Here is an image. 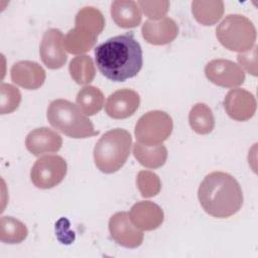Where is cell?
I'll return each instance as SVG.
<instances>
[{"mask_svg": "<svg viewBox=\"0 0 258 258\" xmlns=\"http://www.w3.org/2000/svg\"><path fill=\"white\" fill-rule=\"evenodd\" d=\"M100 73L110 81L124 82L134 78L143 64L142 48L132 32L111 37L95 48Z\"/></svg>", "mask_w": 258, "mask_h": 258, "instance_id": "1", "label": "cell"}, {"mask_svg": "<svg viewBox=\"0 0 258 258\" xmlns=\"http://www.w3.org/2000/svg\"><path fill=\"white\" fill-rule=\"evenodd\" d=\"M199 201L207 214L215 218H228L243 205V192L237 179L223 171L206 175L198 190Z\"/></svg>", "mask_w": 258, "mask_h": 258, "instance_id": "2", "label": "cell"}, {"mask_svg": "<svg viewBox=\"0 0 258 258\" xmlns=\"http://www.w3.org/2000/svg\"><path fill=\"white\" fill-rule=\"evenodd\" d=\"M49 124L72 138H88L98 134L92 121L71 101L56 99L50 102L46 113Z\"/></svg>", "mask_w": 258, "mask_h": 258, "instance_id": "3", "label": "cell"}, {"mask_svg": "<svg viewBox=\"0 0 258 258\" xmlns=\"http://www.w3.org/2000/svg\"><path fill=\"white\" fill-rule=\"evenodd\" d=\"M132 137L121 128L107 131L94 147V161L98 169L104 173H113L119 170L130 155Z\"/></svg>", "mask_w": 258, "mask_h": 258, "instance_id": "4", "label": "cell"}, {"mask_svg": "<svg viewBox=\"0 0 258 258\" xmlns=\"http://www.w3.org/2000/svg\"><path fill=\"white\" fill-rule=\"evenodd\" d=\"M220 43L232 51L250 50L256 41V28L252 21L241 14H229L216 28Z\"/></svg>", "mask_w": 258, "mask_h": 258, "instance_id": "5", "label": "cell"}, {"mask_svg": "<svg viewBox=\"0 0 258 258\" xmlns=\"http://www.w3.org/2000/svg\"><path fill=\"white\" fill-rule=\"evenodd\" d=\"M173 123L171 117L159 110L142 115L135 125V137L140 144L155 146L162 144L171 134Z\"/></svg>", "mask_w": 258, "mask_h": 258, "instance_id": "6", "label": "cell"}, {"mask_svg": "<svg viewBox=\"0 0 258 258\" xmlns=\"http://www.w3.org/2000/svg\"><path fill=\"white\" fill-rule=\"evenodd\" d=\"M67 161L59 155H45L38 158L30 171L32 183L42 189L54 187L67 174Z\"/></svg>", "mask_w": 258, "mask_h": 258, "instance_id": "7", "label": "cell"}, {"mask_svg": "<svg viewBox=\"0 0 258 258\" xmlns=\"http://www.w3.org/2000/svg\"><path fill=\"white\" fill-rule=\"evenodd\" d=\"M206 77L213 84L224 88H235L245 81L242 68L232 60L218 58L209 61L205 68Z\"/></svg>", "mask_w": 258, "mask_h": 258, "instance_id": "8", "label": "cell"}, {"mask_svg": "<svg viewBox=\"0 0 258 258\" xmlns=\"http://www.w3.org/2000/svg\"><path fill=\"white\" fill-rule=\"evenodd\" d=\"M63 34L57 28H49L42 36L39 54L41 61L50 70H57L63 67L68 59L63 45Z\"/></svg>", "mask_w": 258, "mask_h": 258, "instance_id": "9", "label": "cell"}, {"mask_svg": "<svg viewBox=\"0 0 258 258\" xmlns=\"http://www.w3.org/2000/svg\"><path fill=\"white\" fill-rule=\"evenodd\" d=\"M109 232L112 239L126 248H137L142 244L144 235L136 228L126 212L114 214L109 220Z\"/></svg>", "mask_w": 258, "mask_h": 258, "instance_id": "10", "label": "cell"}, {"mask_svg": "<svg viewBox=\"0 0 258 258\" xmlns=\"http://www.w3.org/2000/svg\"><path fill=\"white\" fill-rule=\"evenodd\" d=\"M224 107L232 119L246 121L254 116L257 105L250 92L244 89H232L225 97Z\"/></svg>", "mask_w": 258, "mask_h": 258, "instance_id": "11", "label": "cell"}, {"mask_svg": "<svg viewBox=\"0 0 258 258\" xmlns=\"http://www.w3.org/2000/svg\"><path fill=\"white\" fill-rule=\"evenodd\" d=\"M140 105V97L131 89H121L111 94L105 104L107 115L113 119H125L132 116Z\"/></svg>", "mask_w": 258, "mask_h": 258, "instance_id": "12", "label": "cell"}, {"mask_svg": "<svg viewBox=\"0 0 258 258\" xmlns=\"http://www.w3.org/2000/svg\"><path fill=\"white\" fill-rule=\"evenodd\" d=\"M61 145L62 138L60 135L47 127L33 129L25 138V146L34 156L57 152Z\"/></svg>", "mask_w": 258, "mask_h": 258, "instance_id": "13", "label": "cell"}, {"mask_svg": "<svg viewBox=\"0 0 258 258\" xmlns=\"http://www.w3.org/2000/svg\"><path fill=\"white\" fill-rule=\"evenodd\" d=\"M11 80L14 84L26 90H36L45 81V71L35 61L20 60L15 62L10 71Z\"/></svg>", "mask_w": 258, "mask_h": 258, "instance_id": "14", "label": "cell"}, {"mask_svg": "<svg viewBox=\"0 0 258 258\" xmlns=\"http://www.w3.org/2000/svg\"><path fill=\"white\" fill-rule=\"evenodd\" d=\"M129 217L132 224L142 231L157 229L164 219L161 208L149 201H141L133 205L130 209Z\"/></svg>", "mask_w": 258, "mask_h": 258, "instance_id": "15", "label": "cell"}, {"mask_svg": "<svg viewBox=\"0 0 258 258\" xmlns=\"http://www.w3.org/2000/svg\"><path fill=\"white\" fill-rule=\"evenodd\" d=\"M143 38L153 45H163L171 42L178 34L175 21L169 17L158 20H147L141 28Z\"/></svg>", "mask_w": 258, "mask_h": 258, "instance_id": "16", "label": "cell"}, {"mask_svg": "<svg viewBox=\"0 0 258 258\" xmlns=\"http://www.w3.org/2000/svg\"><path fill=\"white\" fill-rule=\"evenodd\" d=\"M111 16L122 28H133L140 24L142 15L138 4L132 0H116L111 4Z\"/></svg>", "mask_w": 258, "mask_h": 258, "instance_id": "17", "label": "cell"}, {"mask_svg": "<svg viewBox=\"0 0 258 258\" xmlns=\"http://www.w3.org/2000/svg\"><path fill=\"white\" fill-rule=\"evenodd\" d=\"M98 35L84 28L75 26L63 38L66 50L70 53L79 54L89 51L97 42Z\"/></svg>", "mask_w": 258, "mask_h": 258, "instance_id": "18", "label": "cell"}, {"mask_svg": "<svg viewBox=\"0 0 258 258\" xmlns=\"http://www.w3.org/2000/svg\"><path fill=\"white\" fill-rule=\"evenodd\" d=\"M134 157L141 165L147 168H158L167 159V149L163 144L155 146H145L136 142L133 145Z\"/></svg>", "mask_w": 258, "mask_h": 258, "instance_id": "19", "label": "cell"}, {"mask_svg": "<svg viewBox=\"0 0 258 258\" xmlns=\"http://www.w3.org/2000/svg\"><path fill=\"white\" fill-rule=\"evenodd\" d=\"M191 12L194 17L203 25H214L223 16L224 3L222 1H192Z\"/></svg>", "mask_w": 258, "mask_h": 258, "instance_id": "20", "label": "cell"}, {"mask_svg": "<svg viewBox=\"0 0 258 258\" xmlns=\"http://www.w3.org/2000/svg\"><path fill=\"white\" fill-rule=\"evenodd\" d=\"M188 123L198 134L211 133L215 127V118L211 108L204 103L194 105L188 114Z\"/></svg>", "mask_w": 258, "mask_h": 258, "instance_id": "21", "label": "cell"}, {"mask_svg": "<svg viewBox=\"0 0 258 258\" xmlns=\"http://www.w3.org/2000/svg\"><path fill=\"white\" fill-rule=\"evenodd\" d=\"M76 101L77 105L87 116H92L103 108L104 95L94 86H85L79 91Z\"/></svg>", "mask_w": 258, "mask_h": 258, "instance_id": "22", "label": "cell"}, {"mask_svg": "<svg viewBox=\"0 0 258 258\" xmlns=\"http://www.w3.org/2000/svg\"><path fill=\"white\" fill-rule=\"evenodd\" d=\"M69 71L73 80L79 85L90 84L96 75L93 59L86 54L75 56L70 62Z\"/></svg>", "mask_w": 258, "mask_h": 258, "instance_id": "23", "label": "cell"}, {"mask_svg": "<svg viewBox=\"0 0 258 258\" xmlns=\"http://www.w3.org/2000/svg\"><path fill=\"white\" fill-rule=\"evenodd\" d=\"M28 230L26 226L13 217L0 219V240L7 244H18L26 239Z\"/></svg>", "mask_w": 258, "mask_h": 258, "instance_id": "24", "label": "cell"}, {"mask_svg": "<svg viewBox=\"0 0 258 258\" xmlns=\"http://www.w3.org/2000/svg\"><path fill=\"white\" fill-rule=\"evenodd\" d=\"M75 26L89 30L96 35H99L105 26L103 14L95 7L89 6L82 8L75 19Z\"/></svg>", "mask_w": 258, "mask_h": 258, "instance_id": "25", "label": "cell"}, {"mask_svg": "<svg viewBox=\"0 0 258 258\" xmlns=\"http://www.w3.org/2000/svg\"><path fill=\"white\" fill-rule=\"evenodd\" d=\"M136 184L144 198L155 197L161 189V181L157 174L149 170H141L137 174Z\"/></svg>", "mask_w": 258, "mask_h": 258, "instance_id": "26", "label": "cell"}, {"mask_svg": "<svg viewBox=\"0 0 258 258\" xmlns=\"http://www.w3.org/2000/svg\"><path fill=\"white\" fill-rule=\"evenodd\" d=\"M0 92V113L4 115L15 111L21 102V94L19 90L10 84L2 83Z\"/></svg>", "mask_w": 258, "mask_h": 258, "instance_id": "27", "label": "cell"}, {"mask_svg": "<svg viewBox=\"0 0 258 258\" xmlns=\"http://www.w3.org/2000/svg\"><path fill=\"white\" fill-rule=\"evenodd\" d=\"M138 6L142 9L143 13L151 18V20H158L163 18L169 9V2L162 1H138Z\"/></svg>", "mask_w": 258, "mask_h": 258, "instance_id": "28", "label": "cell"}, {"mask_svg": "<svg viewBox=\"0 0 258 258\" xmlns=\"http://www.w3.org/2000/svg\"><path fill=\"white\" fill-rule=\"evenodd\" d=\"M237 59L239 63L252 76H257V46L254 45L250 50L239 52Z\"/></svg>", "mask_w": 258, "mask_h": 258, "instance_id": "29", "label": "cell"}]
</instances>
